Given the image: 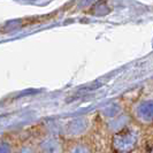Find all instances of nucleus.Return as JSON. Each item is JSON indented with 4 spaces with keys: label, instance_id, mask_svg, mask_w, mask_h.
<instances>
[{
    "label": "nucleus",
    "instance_id": "423d86ee",
    "mask_svg": "<svg viewBox=\"0 0 153 153\" xmlns=\"http://www.w3.org/2000/svg\"><path fill=\"white\" fill-rule=\"evenodd\" d=\"M66 153H94V151L89 143L83 140H77L69 146Z\"/></svg>",
    "mask_w": 153,
    "mask_h": 153
},
{
    "label": "nucleus",
    "instance_id": "7ed1b4c3",
    "mask_svg": "<svg viewBox=\"0 0 153 153\" xmlns=\"http://www.w3.org/2000/svg\"><path fill=\"white\" fill-rule=\"evenodd\" d=\"M38 153H66L65 138L60 135L45 134L36 144Z\"/></svg>",
    "mask_w": 153,
    "mask_h": 153
},
{
    "label": "nucleus",
    "instance_id": "f03ea898",
    "mask_svg": "<svg viewBox=\"0 0 153 153\" xmlns=\"http://www.w3.org/2000/svg\"><path fill=\"white\" fill-rule=\"evenodd\" d=\"M91 129V121L88 117H76L73 119L63 126L62 137L70 139L73 142L82 140Z\"/></svg>",
    "mask_w": 153,
    "mask_h": 153
},
{
    "label": "nucleus",
    "instance_id": "6e6552de",
    "mask_svg": "<svg viewBox=\"0 0 153 153\" xmlns=\"http://www.w3.org/2000/svg\"><path fill=\"white\" fill-rule=\"evenodd\" d=\"M0 153H14L12 144L7 140H1L0 142Z\"/></svg>",
    "mask_w": 153,
    "mask_h": 153
},
{
    "label": "nucleus",
    "instance_id": "39448f33",
    "mask_svg": "<svg viewBox=\"0 0 153 153\" xmlns=\"http://www.w3.org/2000/svg\"><path fill=\"white\" fill-rule=\"evenodd\" d=\"M129 123H130V121H129V117L127 115L119 114L117 116L113 117L112 120L105 122V127H106V130H107L108 134L114 135L116 132H119V131L130 127Z\"/></svg>",
    "mask_w": 153,
    "mask_h": 153
},
{
    "label": "nucleus",
    "instance_id": "0eeeda50",
    "mask_svg": "<svg viewBox=\"0 0 153 153\" xmlns=\"http://www.w3.org/2000/svg\"><path fill=\"white\" fill-rule=\"evenodd\" d=\"M15 153H38V150L36 145H31V144H23Z\"/></svg>",
    "mask_w": 153,
    "mask_h": 153
},
{
    "label": "nucleus",
    "instance_id": "f257e3e1",
    "mask_svg": "<svg viewBox=\"0 0 153 153\" xmlns=\"http://www.w3.org/2000/svg\"><path fill=\"white\" fill-rule=\"evenodd\" d=\"M140 132L135 128L128 127L112 135L111 150L114 153H134L140 145Z\"/></svg>",
    "mask_w": 153,
    "mask_h": 153
},
{
    "label": "nucleus",
    "instance_id": "20e7f679",
    "mask_svg": "<svg viewBox=\"0 0 153 153\" xmlns=\"http://www.w3.org/2000/svg\"><path fill=\"white\" fill-rule=\"evenodd\" d=\"M134 117L142 126H152L153 124V100H147L139 104L135 108Z\"/></svg>",
    "mask_w": 153,
    "mask_h": 153
}]
</instances>
